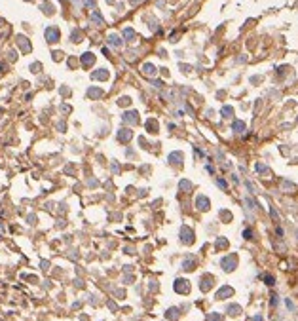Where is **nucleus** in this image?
I'll return each mask as SVG.
<instances>
[{
    "label": "nucleus",
    "mask_w": 298,
    "mask_h": 321,
    "mask_svg": "<svg viewBox=\"0 0 298 321\" xmlns=\"http://www.w3.org/2000/svg\"><path fill=\"white\" fill-rule=\"evenodd\" d=\"M220 264H222V268L226 272H232L233 268L237 266V256L236 255H228V256H224V259H222V262H220Z\"/></svg>",
    "instance_id": "obj_1"
},
{
    "label": "nucleus",
    "mask_w": 298,
    "mask_h": 321,
    "mask_svg": "<svg viewBox=\"0 0 298 321\" xmlns=\"http://www.w3.org/2000/svg\"><path fill=\"white\" fill-rule=\"evenodd\" d=\"M59 36H61V34H59L57 27H48V29H46V40H48V42H57Z\"/></svg>",
    "instance_id": "obj_2"
},
{
    "label": "nucleus",
    "mask_w": 298,
    "mask_h": 321,
    "mask_svg": "<svg viewBox=\"0 0 298 321\" xmlns=\"http://www.w3.org/2000/svg\"><path fill=\"white\" fill-rule=\"evenodd\" d=\"M180 239H182L184 243H188V245H190V243L194 241V234H192L190 228H186V226L180 228Z\"/></svg>",
    "instance_id": "obj_3"
},
{
    "label": "nucleus",
    "mask_w": 298,
    "mask_h": 321,
    "mask_svg": "<svg viewBox=\"0 0 298 321\" xmlns=\"http://www.w3.org/2000/svg\"><path fill=\"white\" fill-rule=\"evenodd\" d=\"M175 291L177 293H188L190 291V285H188L186 279H177L175 281Z\"/></svg>",
    "instance_id": "obj_4"
},
{
    "label": "nucleus",
    "mask_w": 298,
    "mask_h": 321,
    "mask_svg": "<svg viewBox=\"0 0 298 321\" xmlns=\"http://www.w3.org/2000/svg\"><path fill=\"white\" fill-rule=\"evenodd\" d=\"M196 205H198V209H201V211H207L209 209V200L205 198V196H199V198L196 200Z\"/></svg>",
    "instance_id": "obj_5"
},
{
    "label": "nucleus",
    "mask_w": 298,
    "mask_h": 321,
    "mask_svg": "<svg viewBox=\"0 0 298 321\" xmlns=\"http://www.w3.org/2000/svg\"><path fill=\"white\" fill-rule=\"evenodd\" d=\"M233 295V289L232 287H222L219 293H216V298H226V296Z\"/></svg>",
    "instance_id": "obj_6"
},
{
    "label": "nucleus",
    "mask_w": 298,
    "mask_h": 321,
    "mask_svg": "<svg viewBox=\"0 0 298 321\" xmlns=\"http://www.w3.org/2000/svg\"><path fill=\"white\" fill-rule=\"evenodd\" d=\"M17 40H19V46H21V50H23V51H29V50H31V44L27 42V38H23V36H19Z\"/></svg>",
    "instance_id": "obj_7"
},
{
    "label": "nucleus",
    "mask_w": 298,
    "mask_h": 321,
    "mask_svg": "<svg viewBox=\"0 0 298 321\" xmlns=\"http://www.w3.org/2000/svg\"><path fill=\"white\" fill-rule=\"evenodd\" d=\"M182 266H184V270H194V259H192V256H188V259H184Z\"/></svg>",
    "instance_id": "obj_8"
},
{
    "label": "nucleus",
    "mask_w": 298,
    "mask_h": 321,
    "mask_svg": "<svg viewBox=\"0 0 298 321\" xmlns=\"http://www.w3.org/2000/svg\"><path fill=\"white\" fill-rule=\"evenodd\" d=\"M108 42H110L114 48H120V46H122V42H120V38H118L116 34H110V36H108Z\"/></svg>",
    "instance_id": "obj_9"
},
{
    "label": "nucleus",
    "mask_w": 298,
    "mask_h": 321,
    "mask_svg": "<svg viewBox=\"0 0 298 321\" xmlns=\"http://www.w3.org/2000/svg\"><path fill=\"white\" fill-rule=\"evenodd\" d=\"M180 160H182V154H180V152H175V154L169 156V162H173V163H180Z\"/></svg>",
    "instance_id": "obj_10"
},
{
    "label": "nucleus",
    "mask_w": 298,
    "mask_h": 321,
    "mask_svg": "<svg viewBox=\"0 0 298 321\" xmlns=\"http://www.w3.org/2000/svg\"><path fill=\"white\" fill-rule=\"evenodd\" d=\"M82 63H84L86 67H87V65H91V63H93V55H91V53H84V57H82Z\"/></svg>",
    "instance_id": "obj_11"
},
{
    "label": "nucleus",
    "mask_w": 298,
    "mask_h": 321,
    "mask_svg": "<svg viewBox=\"0 0 298 321\" xmlns=\"http://www.w3.org/2000/svg\"><path fill=\"white\" fill-rule=\"evenodd\" d=\"M143 69H144V74H148V76H152V74H156V69H154V67H152V65H150V63H146V65H144V67H143Z\"/></svg>",
    "instance_id": "obj_12"
},
{
    "label": "nucleus",
    "mask_w": 298,
    "mask_h": 321,
    "mask_svg": "<svg viewBox=\"0 0 298 321\" xmlns=\"http://www.w3.org/2000/svg\"><path fill=\"white\" fill-rule=\"evenodd\" d=\"M42 10H44V13H48V15L53 13V6H51V4H48V2L42 4Z\"/></svg>",
    "instance_id": "obj_13"
},
{
    "label": "nucleus",
    "mask_w": 298,
    "mask_h": 321,
    "mask_svg": "<svg viewBox=\"0 0 298 321\" xmlns=\"http://www.w3.org/2000/svg\"><path fill=\"white\" fill-rule=\"evenodd\" d=\"M167 317L169 319H177V315H179V310H177V308H171V310H167Z\"/></svg>",
    "instance_id": "obj_14"
},
{
    "label": "nucleus",
    "mask_w": 298,
    "mask_h": 321,
    "mask_svg": "<svg viewBox=\"0 0 298 321\" xmlns=\"http://www.w3.org/2000/svg\"><path fill=\"white\" fill-rule=\"evenodd\" d=\"M243 129H245V124H243V122H233V131L241 133Z\"/></svg>",
    "instance_id": "obj_15"
},
{
    "label": "nucleus",
    "mask_w": 298,
    "mask_h": 321,
    "mask_svg": "<svg viewBox=\"0 0 298 321\" xmlns=\"http://www.w3.org/2000/svg\"><path fill=\"white\" fill-rule=\"evenodd\" d=\"M239 310H241V308L237 306V304H232V306H228V312H230L232 315H237V314H239Z\"/></svg>",
    "instance_id": "obj_16"
},
{
    "label": "nucleus",
    "mask_w": 298,
    "mask_h": 321,
    "mask_svg": "<svg viewBox=\"0 0 298 321\" xmlns=\"http://www.w3.org/2000/svg\"><path fill=\"white\" fill-rule=\"evenodd\" d=\"M222 114H224V118H230V116L233 114L232 107H224V108H222Z\"/></svg>",
    "instance_id": "obj_17"
},
{
    "label": "nucleus",
    "mask_w": 298,
    "mask_h": 321,
    "mask_svg": "<svg viewBox=\"0 0 298 321\" xmlns=\"http://www.w3.org/2000/svg\"><path fill=\"white\" fill-rule=\"evenodd\" d=\"M91 19H93V21H97L99 25H103V17H101V15H99V11H95V13L91 15Z\"/></svg>",
    "instance_id": "obj_18"
},
{
    "label": "nucleus",
    "mask_w": 298,
    "mask_h": 321,
    "mask_svg": "<svg viewBox=\"0 0 298 321\" xmlns=\"http://www.w3.org/2000/svg\"><path fill=\"white\" fill-rule=\"evenodd\" d=\"M106 76H108L106 72H93V78H101V80H104Z\"/></svg>",
    "instance_id": "obj_19"
},
{
    "label": "nucleus",
    "mask_w": 298,
    "mask_h": 321,
    "mask_svg": "<svg viewBox=\"0 0 298 321\" xmlns=\"http://www.w3.org/2000/svg\"><path fill=\"white\" fill-rule=\"evenodd\" d=\"M209 281H211V278L207 276V278L203 279V285H201V289H203V291H207V289H209Z\"/></svg>",
    "instance_id": "obj_20"
},
{
    "label": "nucleus",
    "mask_w": 298,
    "mask_h": 321,
    "mask_svg": "<svg viewBox=\"0 0 298 321\" xmlns=\"http://www.w3.org/2000/svg\"><path fill=\"white\" fill-rule=\"evenodd\" d=\"M264 279H266L268 285H273V278H272V276H264Z\"/></svg>",
    "instance_id": "obj_21"
},
{
    "label": "nucleus",
    "mask_w": 298,
    "mask_h": 321,
    "mask_svg": "<svg viewBox=\"0 0 298 321\" xmlns=\"http://www.w3.org/2000/svg\"><path fill=\"white\" fill-rule=\"evenodd\" d=\"M135 112H131V114H127V120H129V122H137V118H135Z\"/></svg>",
    "instance_id": "obj_22"
},
{
    "label": "nucleus",
    "mask_w": 298,
    "mask_h": 321,
    "mask_svg": "<svg viewBox=\"0 0 298 321\" xmlns=\"http://www.w3.org/2000/svg\"><path fill=\"white\" fill-rule=\"evenodd\" d=\"M207 321H220V315H209Z\"/></svg>",
    "instance_id": "obj_23"
},
{
    "label": "nucleus",
    "mask_w": 298,
    "mask_h": 321,
    "mask_svg": "<svg viewBox=\"0 0 298 321\" xmlns=\"http://www.w3.org/2000/svg\"><path fill=\"white\" fill-rule=\"evenodd\" d=\"M216 247H226V239H219V241H216Z\"/></svg>",
    "instance_id": "obj_24"
},
{
    "label": "nucleus",
    "mask_w": 298,
    "mask_h": 321,
    "mask_svg": "<svg viewBox=\"0 0 298 321\" xmlns=\"http://www.w3.org/2000/svg\"><path fill=\"white\" fill-rule=\"evenodd\" d=\"M243 236H245V239H251L253 232H251V230H245V232H243Z\"/></svg>",
    "instance_id": "obj_25"
},
{
    "label": "nucleus",
    "mask_w": 298,
    "mask_h": 321,
    "mask_svg": "<svg viewBox=\"0 0 298 321\" xmlns=\"http://www.w3.org/2000/svg\"><path fill=\"white\" fill-rule=\"evenodd\" d=\"M38 69H40V65H38V63H34V65H31V70H33V72H38Z\"/></svg>",
    "instance_id": "obj_26"
},
{
    "label": "nucleus",
    "mask_w": 298,
    "mask_h": 321,
    "mask_svg": "<svg viewBox=\"0 0 298 321\" xmlns=\"http://www.w3.org/2000/svg\"><path fill=\"white\" fill-rule=\"evenodd\" d=\"M123 36H127V38H133V31H131V29H127L126 33H123Z\"/></svg>",
    "instance_id": "obj_27"
},
{
    "label": "nucleus",
    "mask_w": 298,
    "mask_h": 321,
    "mask_svg": "<svg viewBox=\"0 0 298 321\" xmlns=\"http://www.w3.org/2000/svg\"><path fill=\"white\" fill-rule=\"evenodd\" d=\"M180 188H186V190H188V188H190V183H186V180H182V183H180Z\"/></svg>",
    "instance_id": "obj_28"
},
{
    "label": "nucleus",
    "mask_w": 298,
    "mask_h": 321,
    "mask_svg": "<svg viewBox=\"0 0 298 321\" xmlns=\"http://www.w3.org/2000/svg\"><path fill=\"white\" fill-rule=\"evenodd\" d=\"M86 4H87V6H91V4H95V0H86Z\"/></svg>",
    "instance_id": "obj_29"
},
{
    "label": "nucleus",
    "mask_w": 298,
    "mask_h": 321,
    "mask_svg": "<svg viewBox=\"0 0 298 321\" xmlns=\"http://www.w3.org/2000/svg\"><path fill=\"white\" fill-rule=\"evenodd\" d=\"M255 321H262V317H260V315H256V317H255Z\"/></svg>",
    "instance_id": "obj_30"
}]
</instances>
